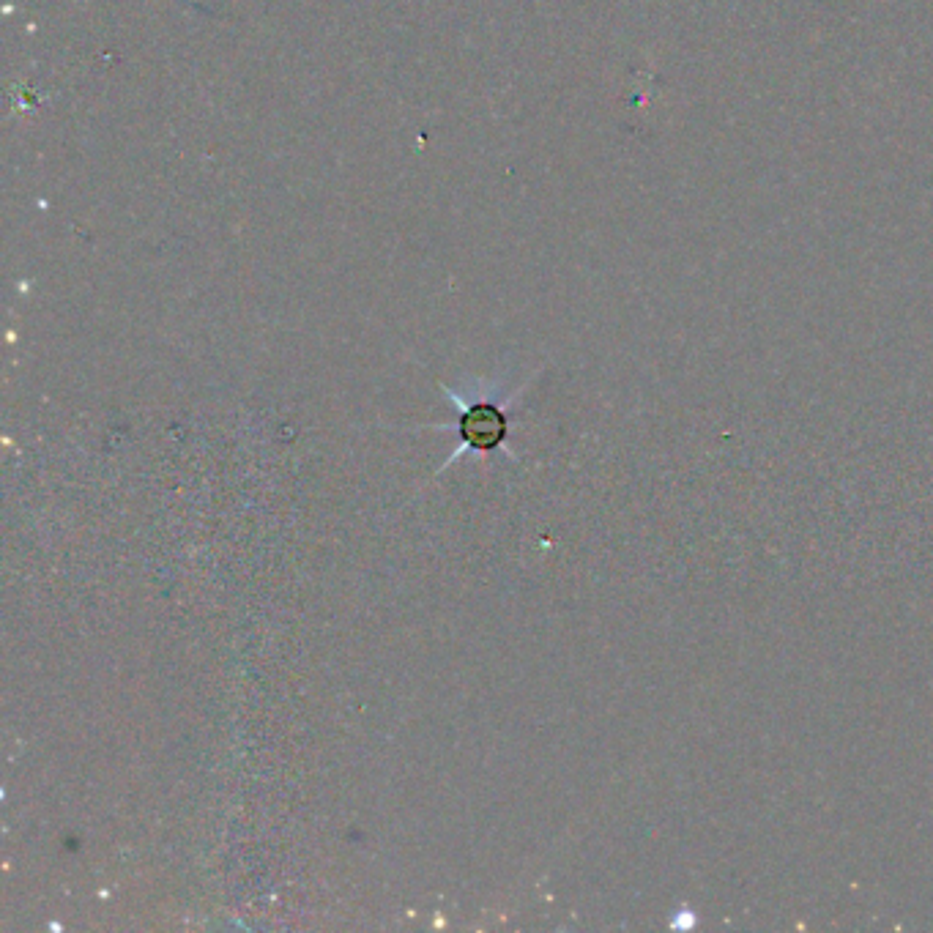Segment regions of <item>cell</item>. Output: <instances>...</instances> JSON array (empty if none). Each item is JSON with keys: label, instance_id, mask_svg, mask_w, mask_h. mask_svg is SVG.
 <instances>
[{"label": "cell", "instance_id": "1", "mask_svg": "<svg viewBox=\"0 0 933 933\" xmlns=\"http://www.w3.org/2000/svg\"><path fill=\"white\" fill-rule=\"evenodd\" d=\"M457 433L471 452H493L507 441V414L493 403L468 405L460 414Z\"/></svg>", "mask_w": 933, "mask_h": 933}]
</instances>
